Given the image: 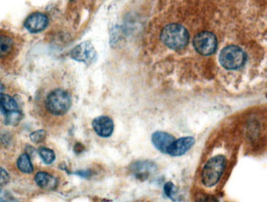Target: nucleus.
Listing matches in <instances>:
<instances>
[{"instance_id": "8", "label": "nucleus", "mask_w": 267, "mask_h": 202, "mask_svg": "<svg viewBox=\"0 0 267 202\" xmlns=\"http://www.w3.org/2000/svg\"><path fill=\"white\" fill-rule=\"evenodd\" d=\"M93 128L98 136L101 137H108L114 131V123L110 117L100 116L93 121Z\"/></svg>"}, {"instance_id": "13", "label": "nucleus", "mask_w": 267, "mask_h": 202, "mask_svg": "<svg viewBox=\"0 0 267 202\" xmlns=\"http://www.w3.org/2000/svg\"><path fill=\"white\" fill-rule=\"evenodd\" d=\"M14 41L10 36L0 32V57L6 56L12 52Z\"/></svg>"}, {"instance_id": "11", "label": "nucleus", "mask_w": 267, "mask_h": 202, "mask_svg": "<svg viewBox=\"0 0 267 202\" xmlns=\"http://www.w3.org/2000/svg\"><path fill=\"white\" fill-rule=\"evenodd\" d=\"M18 103L11 96L0 94V113L5 117L19 111Z\"/></svg>"}, {"instance_id": "1", "label": "nucleus", "mask_w": 267, "mask_h": 202, "mask_svg": "<svg viewBox=\"0 0 267 202\" xmlns=\"http://www.w3.org/2000/svg\"><path fill=\"white\" fill-rule=\"evenodd\" d=\"M162 43L172 50H180L185 47L189 41L188 31L180 24H170L161 32Z\"/></svg>"}, {"instance_id": "2", "label": "nucleus", "mask_w": 267, "mask_h": 202, "mask_svg": "<svg viewBox=\"0 0 267 202\" xmlns=\"http://www.w3.org/2000/svg\"><path fill=\"white\" fill-rule=\"evenodd\" d=\"M45 105L49 113L54 116H63L70 109L72 97L68 91L55 88L46 96Z\"/></svg>"}, {"instance_id": "18", "label": "nucleus", "mask_w": 267, "mask_h": 202, "mask_svg": "<svg viewBox=\"0 0 267 202\" xmlns=\"http://www.w3.org/2000/svg\"><path fill=\"white\" fill-rule=\"evenodd\" d=\"M10 176L8 172L5 170L4 168L0 167V185L4 186L7 185L10 181Z\"/></svg>"}, {"instance_id": "7", "label": "nucleus", "mask_w": 267, "mask_h": 202, "mask_svg": "<svg viewBox=\"0 0 267 202\" xmlns=\"http://www.w3.org/2000/svg\"><path fill=\"white\" fill-rule=\"evenodd\" d=\"M48 25V18L42 13L36 12L30 14L24 22V27L31 33L42 32Z\"/></svg>"}, {"instance_id": "17", "label": "nucleus", "mask_w": 267, "mask_h": 202, "mask_svg": "<svg viewBox=\"0 0 267 202\" xmlns=\"http://www.w3.org/2000/svg\"><path fill=\"white\" fill-rule=\"evenodd\" d=\"M46 131L44 130H38L31 134L30 138L34 143H40L46 138Z\"/></svg>"}, {"instance_id": "19", "label": "nucleus", "mask_w": 267, "mask_h": 202, "mask_svg": "<svg viewBox=\"0 0 267 202\" xmlns=\"http://www.w3.org/2000/svg\"><path fill=\"white\" fill-rule=\"evenodd\" d=\"M196 202H218V201L214 197L204 195L197 198Z\"/></svg>"}, {"instance_id": "21", "label": "nucleus", "mask_w": 267, "mask_h": 202, "mask_svg": "<svg viewBox=\"0 0 267 202\" xmlns=\"http://www.w3.org/2000/svg\"><path fill=\"white\" fill-rule=\"evenodd\" d=\"M0 202H6L5 201L2 200V199H0Z\"/></svg>"}, {"instance_id": "6", "label": "nucleus", "mask_w": 267, "mask_h": 202, "mask_svg": "<svg viewBox=\"0 0 267 202\" xmlns=\"http://www.w3.org/2000/svg\"><path fill=\"white\" fill-rule=\"evenodd\" d=\"M70 56L76 61L91 64L96 56V50L90 42H82L71 51Z\"/></svg>"}, {"instance_id": "22", "label": "nucleus", "mask_w": 267, "mask_h": 202, "mask_svg": "<svg viewBox=\"0 0 267 202\" xmlns=\"http://www.w3.org/2000/svg\"><path fill=\"white\" fill-rule=\"evenodd\" d=\"M0 193H1V189H0Z\"/></svg>"}, {"instance_id": "14", "label": "nucleus", "mask_w": 267, "mask_h": 202, "mask_svg": "<svg viewBox=\"0 0 267 202\" xmlns=\"http://www.w3.org/2000/svg\"><path fill=\"white\" fill-rule=\"evenodd\" d=\"M18 168L19 170L21 171L24 173H31L33 172V166H32V161H31L30 157L28 154H22L19 158H18Z\"/></svg>"}, {"instance_id": "4", "label": "nucleus", "mask_w": 267, "mask_h": 202, "mask_svg": "<svg viewBox=\"0 0 267 202\" xmlns=\"http://www.w3.org/2000/svg\"><path fill=\"white\" fill-rule=\"evenodd\" d=\"M246 60V53L238 46H227L219 55V62L226 69H238L244 65Z\"/></svg>"}, {"instance_id": "3", "label": "nucleus", "mask_w": 267, "mask_h": 202, "mask_svg": "<svg viewBox=\"0 0 267 202\" xmlns=\"http://www.w3.org/2000/svg\"><path fill=\"white\" fill-rule=\"evenodd\" d=\"M226 164V158L221 155H215L208 161L202 172L203 185L208 187L215 186L224 173Z\"/></svg>"}, {"instance_id": "10", "label": "nucleus", "mask_w": 267, "mask_h": 202, "mask_svg": "<svg viewBox=\"0 0 267 202\" xmlns=\"http://www.w3.org/2000/svg\"><path fill=\"white\" fill-rule=\"evenodd\" d=\"M195 140L192 137H184L175 140L170 147L168 154L171 156L177 157L184 155L194 145Z\"/></svg>"}, {"instance_id": "5", "label": "nucleus", "mask_w": 267, "mask_h": 202, "mask_svg": "<svg viewBox=\"0 0 267 202\" xmlns=\"http://www.w3.org/2000/svg\"><path fill=\"white\" fill-rule=\"evenodd\" d=\"M193 46L197 52L203 56H210L217 49V39L211 32H200L193 38Z\"/></svg>"}, {"instance_id": "20", "label": "nucleus", "mask_w": 267, "mask_h": 202, "mask_svg": "<svg viewBox=\"0 0 267 202\" xmlns=\"http://www.w3.org/2000/svg\"><path fill=\"white\" fill-rule=\"evenodd\" d=\"M77 174H78V176H82V177H89V176H90V174H91V172H90V171H78V172H77Z\"/></svg>"}, {"instance_id": "12", "label": "nucleus", "mask_w": 267, "mask_h": 202, "mask_svg": "<svg viewBox=\"0 0 267 202\" xmlns=\"http://www.w3.org/2000/svg\"><path fill=\"white\" fill-rule=\"evenodd\" d=\"M35 181L38 186L45 190H54L58 185L57 179L46 172H38L36 173Z\"/></svg>"}, {"instance_id": "15", "label": "nucleus", "mask_w": 267, "mask_h": 202, "mask_svg": "<svg viewBox=\"0 0 267 202\" xmlns=\"http://www.w3.org/2000/svg\"><path fill=\"white\" fill-rule=\"evenodd\" d=\"M38 155H40L44 163L48 165L54 163L55 158H56L54 151L48 149V148H46V147H41L38 149Z\"/></svg>"}, {"instance_id": "9", "label": "nucleus", "mask_w": 267, "mask_h": 202, "mask_svg": "<svg viewBox=\"0 0 267 202\" xmlns=\"http://www.w3.org/2000/svg\"><path fill=\"white\" fill-rule=\"evenodd\" d=\"M152 141L156 149L164 154H168L175 138L166 132L157 131L152 135Z\"/></svg>"}, {"instance_id": "16", "label": "nucleus", "mask_w": 267, "mask_h": 202, "mask_svg": "<svg viewBox=\"0 0 267 202\" xmlns=\"http://www.w3.org/2000/svg\"><path fill=\"white\" fill-rule=\"evenodd\" d=\"M164 191L168 198H170L174 202H176V190L175 189V186L172 182L166 183L164 186Z\"/></svg>"}]
</instances>
